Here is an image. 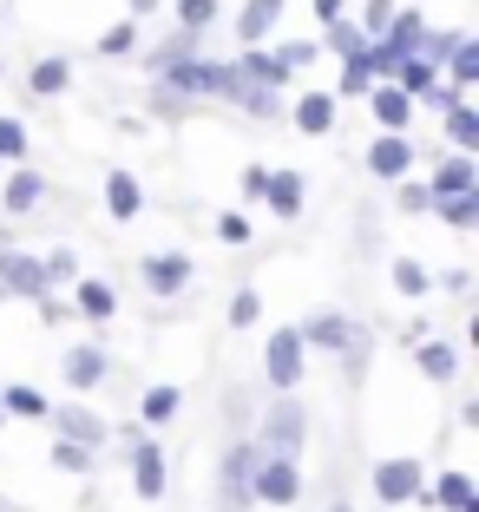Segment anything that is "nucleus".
<instances>
[{
	"mask_svg": "<svg viewBox=\"0 0 479 512\" xmlns=\"http://www.w3.org/2000/svg\"><path fill=\"white\" fill-rule=\"evenodd\" d=\"M53 467H66V473H86V467H92V447H73V440H53Z\"/></svg>",
	"mask_w": 479,
	"mask_h": 512,
	"instance_id": "32",
	"label": "nucleus"
},
{
	"mask_svg": "<svg viewBox=\"0 0 479 512\" xmlns=\"http://www.w3.org/2000/svg\"><path fill=\"white\" fill-rule=\"evenodd\" d=\"M447 73H453V86H473V79H479V46L466 40V33L453 40V53H447Z\"/></svg>",
	"mask_w": 479,
	"mask_h": 512,
	"instance_id": "24",
	"label": "nucleus"
},
{
	"mask_svg": "<svg viewBox=\"0 0 479 512\" xmlns=\"http://www.w3.org/2000/svg\"><path fill=\"white\" fill-rule=\"evenodd\" d=\"M434 211L447 217L453 230H473V224H479V191H466V197H434Z\"/></svg>",
	"mask_w": 479,
	"mask_h": 512,
	"instance_id": "23",
	"label": "nucleus"
},
{
	"mask_svg": "<svg viewBox=\"0 0 479 512\" xmlns=\"http://www.w3.org/2000/svg\"><path fill=\"white\" fill-rule=\"evenodd\" d=\"M27 151V132H20V119H0V158H20Z\"/></svg>",
	"mask_w": 479,
	"mask_h": 512,
	"instance_id": "39",
	"label": "nucleus"
},
{
	"mask_svg": "<svg viewBox=\"0 0 479 512\" xmlns=\"http://www.w3.org/2000/svg\"><path fill=\"white\" fill-rule=\"evenodd\" d=\"M296 335H302V342H315V348H355V322H348V316H335V309L309 316Z\"/></svg>",
	"mask_w": 479,
	"mask_h": 512,
	"instance_id": "12",
	"label": "nucleus"
},
{
	"mask_svg": "<svg viewBox=\"0 0 479 512\" xmlns=\"http://www.w3.org/2000/svg\"><path fill=\"white\" fill-rule=\"evenodd\" d=\"M329 512H355V506H342V499H335V506H329Z\"/></svg>",
	"mask_w": 479,
	"mask_h": 512,
	"instance_id": "46",
	"label": "nucleus"
},
{
	"mask_svg": "<svg viewBox=\"0 0 479 512\" xmlns=\"http://www.w3.org/2000/svg\"><path fill=\"white\" fill-rule=\"evenodd\" d=\"M256 316H263V302H256V289H237V302H230V322H237V329H250Z\"/></svg>",
	"mask_w": 479,
	"mask_h": 512,
	"instance_id": "36",
	"label": "nucleus"
},
{
	"mask_svg": "<svg viewBox=\"0 0 479 512\" xmlns=\"http://www.w3.org/2000/svg\"><path fill=\"white\" fill-rule=\"evenodd\" d=\"M276 14H283V0H250L237 14V33H243V46H263V33L276 27Z\"/></svg>",
	"mask_w": 479,
	"mask_h": 512,
	"instance_id": "17",
	"label": "nucleus"
},
{
	"mask_svg": "<svg viewBox=\"0 0 479 512\" xmlns=\"http://www.w3.org/2000/svg\"><path fill=\"white\" fill-rule=\"evenodd\" d=\"M132 46V27H112V33H99V53H125Z\"/></svg>",
	"mask_w": 479,
	"mask_h": 512,
	"instance_id": "42",
	"label": "nucleus"
},
{
	"mask_svg": "<svg viewBox=\"0 0 479 512\" xmlns=\"http://www.w3.org/2000/svg\"><path fill=\"white\" fill-rule=\"evenodd\" d=\"M407 165H414V145H407L401 132H388V138L368 145V171H375V178H407Z\"/></svg>",
	"mask_w": 479,
	"mask_h": 512,
	"instance_id": "11",
	"label": "nucleus"
},
{
	"mask_svg": "<svg viewBox=\"0 0 479 512\" xmlns=\"http://www.w3.org/2000/svg\"><path fill=\"white\" fill-rule=\"evenodd\" d=\"M414 362H420V375H427V381H453L460 355H453L447 342H420V348H414Z\"/></svg>",
	"mask_w": 479,
	"mask_h": 512,
	"instance_id": "21",
	"label": "nucleus"
},
{
	"mask_svg": "<svg viewBox=\"0 0 479 512\" xmlns=\"http://www.w3.org/2000/svg\"><path fill=\"white\" fill-rule=\"evenodd\" d=\"M105 375H112V355H105L99 342H86V348L66 355V381H73V388H99Z\"/></svg>",
	"mask_w": 479,
	"mask_h": 512,
	"instance_id": "13",
	"label": "nucleus"
},
{
	"mask_svg": "<svg viewBox=\"0 0 479 512\" xmlns=\"http://www.w3.org/2000/svg\"><path fill=\"white\" fill-rule=\"evenodd\" d=\"M178 20H184V33H204L217 20V0H178Z\"/></svg>",
	"mask_w": 479,
	"mask_h": 512,
	"instance_id": "31",
	"label": "nucleus"
},
{
	"mask_svg": "<svg viewBox=\"0 0 479 512\" xmlns=\"http://www.w3.org/2000/svg\"><path fill=\"white\" fill-rule=\"evenodd\" d=\"M165 79H171L178 92H217V99H243L237 66H217V60H178Z\"/></svg>",
	"mask_w": 479,
	"mask_h": 512,
	"instance_id": "3",
	"label": "nucleus"
},
{
	"mask_svg": "<svg viewBox=\"0 0 479 512\" xmlns=\"http://www.w3.org/2000/svg\"><path fill=\"white\" fill-rule=\"evenodd\" d=\"M0 512H7V506H0Z\"/></svg>",
	"mask_w": 479,
	"mask_h": 512,
	"instance_id": "47",
	"label": "nucleus"
},
{
	"mask_svg": "<svg viewBox=\"0 0 479 512\" xmlns=\"http://www.w3.org/2000/svg\"><path fill=\"white\" fill-rule=\"evenodd\" d=\"M375 86V66H368V46H361L355 60H348V73H342V92H368Z\"/></svg>",
	"mask_w": 479,
	"mask_h": 512,
	"instance_id": "33",
	"label": "nucleus"
},
{
	"mask_svg": "<svg viewBox=\"0 0 479 512\" xmlns=\"http://www.w3.org/2000/svg\"><path fill=\"white\" fill-rule=\"evenodd\" d=\"M250 467H256V440H237L217 467V512H250Z\"/></svg>",
	"mask_w": 479,
	"mask_h": 512,
	"instance_id": "1",
	"label": "nucleus"
},
{
	"mask_svg": "<svg viewBox=\"0 0 479 512\" xmlns=\"http://www.w3.org/2000/svg\"><path fill=\"white\" fill-rule=\"evenodd\" d=\"M447 138L460 145V158H466V151L479 145V112H473V106H453V112H447Z\"/></svg>",
	"mask_w": 479,
	"mask_h": 512,
	"instance_id": "26",
	"label": "nucleus"
},
{
	"mask_svg": "<svg viewBox=\"0 0 479 512\" xmlns=\"http://www.w3.org/2000/svg\"><path fill=\"white\" fill-rule=\"evenodd\" d=\"M466 191H479L473 158H447V165L434 171V184H427V197H466Z\"/></svg>",
	"mask_w": 479,
	"mask_h": 512,
	"instance_id": "15",
	"label": "nucleus"
},
{
	"mask_svg": "<svg viewBox=\"0 0 479 512\" xmlns=\"http://www.w3.org/2000/svg\"><path fill=\"white\" fill-rule=\"evenodd\" d=\"M434 86H440V66H427L420 53L394 66V92H407V99H420V92H434Z\"/></svg>",
	"mask_w": 479,
	"mask_h": 512,
	"instance_id": "18",
	"label": "nucleus"
},
{
	"mask_svg": "<svg viewBox=\"0 0 479 512\" xmlns=\"http://www.w3.org/2000/svg\"><path fill=\"white\" fill-rule=\"evenodd\" d=\"M184 283H191V256H184V250L145 256V289H151V296H178Z\"/></svg>",
	"mask_w": 479,
	"mask_h": 512,
	"instance_id": "10",
	"label": "nucleus"
},
{
	"mask_svg": "<svg viewBox=\"0 0 479 512\" xmlns=\"http://www.w3.org/2000/svg\"><path fill=\"white\" fill-rule=\"evenodd\" d=\"M427 283H434V276L420 270L414 256H401V263H394V289H401V296H427Z\"/></svg>",
	"mask_w": 479,
	"mask_h": 512,
	"instance_id": "29",
	"label": "nucleus"
},
{
	"mask_svg": "<svg viewBox=\"0 0 479 512\" xmlns=\"http://www.w3.org/2000/svg\"><path fill=\"white\" fill-rule=\"evenodd\" d=\"M263 375H270V388H296L302 381V335L296 329H270V348H263Z\"/></svg>",
	"mask_w": 479,
	"mask_h": 512,
	"instance_id": "5",
	"label": "nucleus"
},
{
	"mask_svg": "<svg viewBox=\"0 0 479 512\" xmlns=\"http://www.w3.org/2000/svg\"><path fill=\"white\" fill-rule=\"evenodd\" d=\"M40 191H46V184L33 178V171H14V178H7V211H33Z\"/></svg>",
	"mask_w": 479,
	"mask_h": 512,
	"instance_id": "27",
	"label": "nucleus"
},
{
	"mask_svg": "<svg viewBox=\"0 0 479 512\" xmlns=\"http://www.w3.org/2000/svg\"><path fill=\"white\" fill-rule=\"evenodd\" d=\"M434 499L447 512H479V499H473V480H466V473H447V480L434 486Z\"/></svg>",
	"mask_w": 479,
	"mask_h": 512,
	"instance_id": "22",
	"label": "nucleus"
},
{
	"mask_svg": "<svg viewBox=\"0 0 479 512\" xmlns=\"http://www.w3.org/2000/svg\"><path fill=\"white\" fill-rule=\"evenodd\" d=\"M217 237H224V243H250V217H243V211H224V217H217Z\"/></svg>",
	"mask_w": 479,
	"mask_h": 512,
	"instance_id": "38",
	"label": "nucleus"
},
{
	"mask_svg": "<svg viewBox=\"0 0 479 512\" xmlns=\"http://www.w3.org/2000/svg\"><path fill=\"white\" fill-rule=\"evenodd\" d=\"M368 99H375V119L388 125V132H401L407 112H414V99H407V92H394V86H368Z\"/></svg>",
	"mask_w": 479,
	"mask_h": 512,
	"instance_id": "20",
	"label": "nucleus"
},
{
	"mask_svg": "<svg viewBox=\"0 0 479 512\" xmlns=\"http://www.w3.org/2000/svg\"><path fill=\"white\" fill-rule=\"evenodd\" d=\"M388 20H394V0H368V14H361V33H368V40H381V33H388Z\"/></svg>",
	"mask_w": 479,
	"mask_h": 512,
	"instance_id": "35",
	"label": "nucleus"
},
{
	"mask_svg": "<svg viewBox=\"0 0 479 512\" xmlns=\"http://www.w3.org/2000/svg\"><path fill=\"white\" fill-rule=\"evenodd\" d=\"M250 499H263V506H296V499H302L296 460H270V453H256V467H250Z\"/></svg>",
	"mask_w": 479,
	"mask_h": 512,
	"instance_id": "2",
	"label": "nucleus"
},
{
	"mask_svg": "<svg viewBox=\"0 0 479 512\" xmlns=\"http://www.w3.org/2000/svg\"><path fill=\"white\" fill-rule=\"evenodd\" d=\"M0 283L14 289V296H33V302H46V270L33 263V256H20V250H0Z\"/></svg>",
	"mask_w": 479,
	"mask_h": 512,
	"instance_id": "8",
	"label": "nucleus"
},
{
	"mask_svg": "<svg viewBox=\"0 0 479 512\" xmlns=\"http://www.w3.org/2000/svg\"><path fill=\"white\" fill-rule=\"evenodd\" d=\"M329 46L355 60V53H361V27H348V20H335V27H329Z\"/></svg>",
	"mask_w": 479,
	"mask_h": 512,
	"instance_id": "37",
	"label": "nucleus"
},
{
	"mask_svg": "<svg viewBox=\"0 0 479 512\" xmlns=\"http://www.w3.org/2000/svg\"><path fill=\"white\" fill-rule=\"evenodd\" d=\"M263 184H270V171H263V165L243 171V197H263Z\"/></svg>",
	"mask_w": 479,
	"mask_h": 512,
	"instance_id": "43",
	"label": "nucleus"
},
{
	"mask_svg": "<svg viewBox=\"0 0 479 512\" xmlns=\"http://www.w3.org/2000/svg\"><path fill=\"white\" fill-rule=\"evenodd\" d=\"M296 132H309V138H322V132H335V92H309L296 106Z\"/></svg>",
	"mask_w": 479,
	"mask_h": 512,
	"instance_id": "16",
	"label": "nucleus"
},
{
	"mask_svg": "<svg viewBox=\"0 0 479 512\" xmlns=\"http://www.w3.org/2000/svg\"><path fill=\"white\" fill-rule=\"evenodd\" d=\"M40 270H46V283H66V276H73L79 263H73V250H53V256L40 263Z\"/></svg>",
	"mask_w": 479,
	"mask_h": 512,
	"instance_id": "40",
	"label": "nucleus"
},
{
	"mask_svg": "<svg viewBox=\"0 0 479 512\" xmlns=\"http://www.w3.org/2000/svg\"><path fill=\"white\" fill-rule=\"evenodd\" d=\"M263 197H270V211H276V217H296V211H302V178H296V171H270Z\"/></svg>",
	"mask_w": 479,
	"mask_h": 512,
	"instance_id": "19",
	"label": "nucleus"
},
{
	"mask_svg": "<svg viewBox=\"0 0 479 512\" xmlns=\"http://www.w3.org/2000/svg\"><path fill=\"white\" fill-rule=\"evenodd\" d=\"M138 414H145L151 427H158V421H171V414H178V388H151V394H145V407H138Z\"/></svg>",
	"mask_w": 479,
	"mask_h": 512,
	"instance_id": "30",
	"label": "nucleus"
},
{
	"mask_svg": "<svg viewBox=\"0 0 479 512\" xmlns=\"http://www.w3.org/2000/svg\"><path fill=\"white\" fill-rule=\"evenodd\" d=\"M132 480H138V499H165V447L151 434L132 440Z\"/></svg>",
	"mask_w": 479,
	"mask_h": 512,
	"instance_id": "7",
	"label": "nucleus"
},
{
	"mask_svg": "<svg viewBox=\"0 0 479 512\" xmlns=\"http://www.w3.org/2000/svg\"><path fill=\"white\" fill-rule=\"evenodd\" d=\"M434 197H427V184H401V211H427Z\"/></svg>",
	"mask_w": 479,
	"mask_h": 512,
	"instance_id": "41",
	"label": "nucleus"
},
{
	"mask_svg": "<svg viewBox=\"0 0 479 512\" xmlns=\"http://www.w3.org/2000/svg\"><path fill=\"white\" fill-rule=\"evenodd\" d=\"M53 427H60V440H73V447H105V440H112V427H105L92 407H60Z\"/></svg>",
	"mask_w": 479,
	"mask_h": 512,
	"instance_id": "9",
	"label": "nucleus"
},
{
	"mask_svg": "<svg viewBox=\"0 0 479 512\" xmlns=\"http://www.w3.org/2000/svg\"><path fill=\"white\" fill-rule=\"evenodd\" d=\"M315 14H322V27H335L342 20V0H315Z\"/></svg>",
	"mask_w": 479,
	"mask_h": 512,
	"instance_id": "44",
	"label": "nucleus"
},
{
	"mask_svg": "<svg viewBox=\"0 0 479 512\" xmlns=\"http://www.w3.org/2000/svg\"><path fill=\"white\" fill-rule=\"evenodd\" d=\"M138 204H145L138 178H132V171H112V178H105V211L119 217V224H132V217H138Z\"/></svg>",
	"mask_w": 479,
	"mask_h": 512,
	"instance_id": "14",
	"label": "nucleus"
},
{
	"mask_svg": "<svg viewBox=\"0 0 479 512\" xmlns=\"http://www.w3.org/2000/svg\"><path fill=\"white\" fill-rule=\"evenodd\" d=\"M112 309H119V296L105 283H79V316H92V322H112Z\"/></svg>",
	"mask_w": 479,
	"mask_h": 512,
	"instance_id": "25",
	"label": "nucleus"
},
{
	"mask_svg": "<svg viewBox=\"0 0 479 512\" xmlns=\"http://www.w3.org/2000/svg\"><path fill=\"white\" fill-rule=\"evenodd\" d=\"M375 499H388V506L427 499V473H420V460H381V467H375Z\"/></svg>",
	"mask_w": 479,
	"mask_h": 512,
	"instance_id": "6",
	"label": "nucleus"
},
{
	"mask_svg": "<svg viewBox=\"0 0 479 512\" xmlns=\"http://www.w3.org/2000/svg\"><path fill=\"white\" fill-rule=\"evenodd\" d=\"M0 407H14V414H27V421H40V414H46V401L33 388H7V394H0Z\"/></svg>",
	"mask_w": 479,
	"mask_h": 512,
	"instance_id": "34",
	"label": "nucleus"
},
{
	"mask_svg": "<svg viewBox=\"0 0 479 512\" xmlns=\"http://www.w3.org/2000/svg\"><path fill=\"white\" fill-rule=\"evenodd\" d=\"M132 7H138V14H145V7H158V0H132Z\"/></svg>",
	"mask_w": 479,
	"mask_h": 512,
	"instance_id": "45",
	"label": "nucleus"
},
{
	"mask_svg": "<svg viewBox=\"0 0 479 512\" xmlns=\"http://www.w3.org/2000/svg\"><path fill=\"white\" fill-rule=\"evenodd\" d=\"M66 86H73V66H66V60H40V66H33V92H40V99H46V92H66Z\"/></svg>",
	"mask_w": 479,
	"mask_h": 512,
	"instance_id": "28",
	"label": "nucleus"
},
{
	"mask_svg": "<svg viewBox=\"0 0 479 512\" xmlns=\"http://www.w3.org/2000/svg\"><path fill=\"white\" fill-rule=\"evenodd\" d=\"M302 427H309V414H302L296 401H276L270 414H263V440H256V453H270V460H296Z\"/></svg>",
	"mask_w": 479,
	"mask_h": 512,
	"instance_id": "4",
	"label": "nucleus"
}]
</instances>
